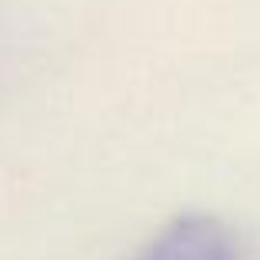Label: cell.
Wrapping results in <instances>:
<instances>
[{"mask_svg": "<svg viewBox=\"0 0 260 260\" xmlns=\"http://www.w3.org/2000/svg\"><path fill=\"white\" fill-rule=\"evenodd\" d=\"M127 260H240L237 240L210 214H180Z\"/></svg>", "mask_w": 260, "mask_h": 260, "instance_id": "1", "label": "cell"}]
</instances>
